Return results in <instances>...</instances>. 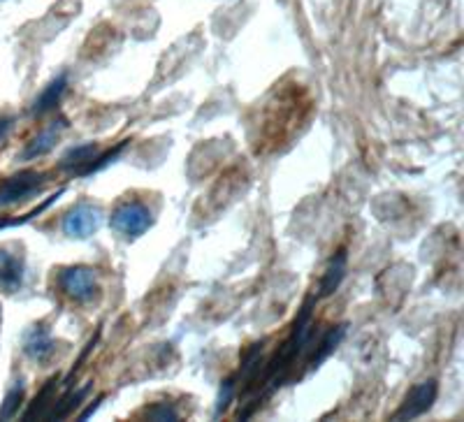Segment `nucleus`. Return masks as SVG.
Here are the masks:
<instances>
[{"instance_id":"1","label":"nucleus","mask_w":464,"mask_h":422,"mask_svg":"<svg viewBox=\"0 0 464 422\" xmlns=\"http://www.w3.org/2000/svg\"><path fill=\"white\" fill-rule=\"evenodd\" d=\"M151 211L142 202H123L111 214V227L128 239H138L151 227Z\"/></svg>"},{"instance_id":"2","label":"nucleus","mask_w":464,"mask_h":422,"mask_svg":"<svg viewBox=\"0 0 464 422\" xmlns=\"http://www.w3.org/2000/svg\"><path fill=\"white\" fill-rule=\"evenodd\" d=\"M102 223V211L93 205H77L70 209L63 218V233L74 239H86L93 233H98V227Z\"/></svg>"},{"instance_id":"3","label":"nucleus","mask_w":464,"mask_h":422,"mask_svg":"<svg viewBox=\"0 0 464 422\" xmlns=\"http://www.w3.org/2000/svg\"><path fill=\"white\" fill-rule=\"evenodd\" d=\"M439 386L437 380H422L416 388H411V392L406 395L404 404L400 407V411L395 413V420H413V417H420L422 413H428L432 408L434 399H437Z\"/></svg>"},{"instance_id":"4","label":"nucleus","mask_w":464,"mask_h":422,"mask_svg":"<svg viewBox=\"0 0 464 422\" xmlns=\"http://www.w3.org/2000/svg\"><path fill=\"white\" fill-rule=\"evenodd\" d=\"M61 288L74 302H89L98 293V281L91 267H68L61 274Z\"/></svg>"},{"instance_id":"5","label":"nucleus","mask_w":464,"mask_h":422,"mask_svg":"<svg viewBox=\"0 0 464 422\" xmlns=\"http://www.w3.org/2000/svg\"><path fill=\"white\" fill-rule=\"evenodd\" d=\"M43 184L44 175H40V172H22V175L10 177L5 184L0 186V206L26 200V197H31L35 190H40Z\"/></svg>"},{"instance_id":"6","label":"nucleus","mask_w":464,"mask_h":422,"mask_svg":"<svg viewBox=\"0 0 464 422\" xmlns=\"http://www.w3.org/2000/svg\"><path fill=\"white\" fill-rule=\"evenodd\" d=\"M24 264L22 254H12V248H0V288L5 293H16L24 285Z\"/></svg>"},{"instance_id":"7","label":"nucleus","mask_w":464,"mask_h":422,"mask_svg":"<svg viewBox=\"0 0 464 422\" xmlns=\"http://www.w3.org/2000/svg\"><path fill=\"white\" fill-rule=\"evenodd\" d=\"M56 350V341H53L52 332L44 325H35L31 332L24 339V353L33 360V362H47Z\"/></svg>"},{"instance_id":"8","label":"nucleus","mask_w":464,"mask_h":422,"mask_svg":"<svg viewBox=\"0 0 464 422\" xmlns=\"http://www.w3.org/2000/svg\"><path fill=\"white\" fill-rule=\"evenodd\" d=\"M343 274H346V251L342 248V251L330 260V264H327L325 274H323L321 279V288H318V291H321L318 293V297L333 295V293L339 288V283H342Z\"/></svg>"},{"instance_id":"9","label":"nucleus","mask_w":464,"mask_h":422,"mask_svg":"<svg viewBox=\"0 0 464 422\" xmlns=\"http://www.w3.org/2000/svg\"><path fill=\"white\" fill-rule=\"evenodd\" d=\"M63 128H65V121L52 123L47 130L40 132V135H37V138L33 139L31 144H28L26 151L22 153V158L24 160H33V158H40V156H44L47 151H52L53 142H56V138L61 135V130H63Z\"/></svg>"},{"instance_id":"10","label":"nucleus","mask_w":464,"mask_h":422,"mask_svg":"<svg viewBox=\"0 0 464 422\" xmlns=\"http://www.w3.org/2000/svg\"><path fill=\"white\" fill-rule=\"evenodd\" d=\"M65 84H68V77H65V74H58L56 80L40 93V98H37L35 105H33V114H44V111L53 110V105H56V102L61 101V95H63Z\"/></svg>"},{"instance_id":"11","label":"nucleus","mask_w":464,"mask_h":422,"mask_svg":"<svg viewBox=\"0 0 464 422\" xmlns=\"http://www.w3.org/2000/svg\"><path fill=\"white\" fill-rule=\"evenodd\" d=\"M93 158H95L93 144H82V147H74V149H70L68 153H65L61 168L72 169V172H77V175H84L86 168H89V163Z\"/></svg>"},{"instance_id":"12","label":"nucleus","mask_w":464,"mask_h":422,"mask_svg":"<svg viewBox=\"0 0 464 422\" xmlns=\"http://www.w3.org/2000/svg\"><path fill=\"white\" fill-rule=\"evenodd\" d=\"M343 334H346V328H343V325H339V328L330 330V332L323 337L321 346H318L316 353H314V358H312V367H318V364H321L327 355L334 353V349H337L339 343H342Z\"/></svg>"},{"instance_id":"13","label":"nucleus","mask_w":464,"mask_h":422,"mask_svg":"<svg viewBox=\"0 0 464 422\" xmlns=\"http://www.w3.org/2000/svg\"><path fill=\"white\" fill-rule=\"evenodd\" d=\"M24 399V383L22 380H16L14 388L7 392L5 401H3V407H0V420H7V417H14L19 413V404Z\"/></svg>"},{"instance_id":"14","label":"nucleus","mask_w":464,"mask_h":422,"mask_svg":"<svg viewBox=\"0 0 464 422\" xmlns=\"http://www.w3.org/2000/svg\"><path fill=\"white\" fill-rule=\"evenodd\" d=\"M53 388H56V379L49 380L47 386H44L43 390H40V395H37L35 401H33V407L26 411V420H33V417H35V416H43L44 408H47V404H49V399H52Z\"/></svg>"},{"instance_id":"15","label":"nucleus","mask_w":464,"mask_h":422,"mask_svg":"<svg viewBox=\"0 0 464 422\" xmlns=\"http://www.w3.org/2000/svg\"><path fill=\"white\" fill-rule=\"evenodd\" d=\"M147 417L149 420H179V413L168 401H159L151 408H147Z\"/></svg>"},{"instance_id":"16","label":"nucleus","mask_w":464,"mask_h":422,"mask_svg":"<svg viewBox=\"0 0 464 422\" xmlns=\"http://www.w3.org/2000/svg\"><path fill=\"white\" fill-rule=\"evenodd\" d=\"M86 392H89V388H82V390H77V392H72V395L63 397V399H61V401H63V404L53 408V411L49 413V417H63V416H68V413L72 411V408L77 407V404H80V399H84Z\"/></svg>"},{"instance_id":"17","label":"nucleus","mask_w":464,"mask_h":422,"mask_svg":"<svg viewBox=\"0 0 464 422\" xmlns=\"http://www.w3.org/2000/svg\"><path fill=\"white\" fill-rule=\"evenodd\" d=\"M232 395H235V380H226L221 388V395H218V401H217V416H221L223 411L227 408V404H230Z\"/></svg>"},{"instance_id":"18","label":"nucleus","mask_w":464,"mask_h":422,"mask_svg":"<svg viewBox=\"0 0 464 422\" xmlns=\"http://www.w3.org/2000/svg\"><path fill=\"white\" fill-rule=\"evenodd\" d=\"M10 128H12L10 119H0V142L5 139V135H7V130H10Z\"/></svg>"},{"instance_id":"19","label":"nucleus","mask_w":464,"mask_h":422,"mask_svg":"<svg viewBox=\"0 0 464 422\" xmlns=\"http://www.w3.org/2000/svg\"><path fill=\"white\" fill-rule=\"evenodd\" d=\"M0 318H3V312H0Z\"/></svg>"}]
</instances>
